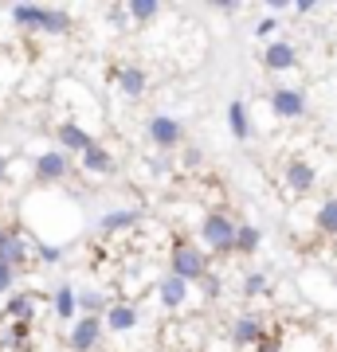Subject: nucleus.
Returning a JSON list of instances; mask_svg holds the SVG:
<instances>
[{"mask_svg": "<svg viewBox=\"0 0 337 352\" xmlns=\"http://www.w3.org/2000/svg\"><path fill=\"white\" fill-rule=\"evenodd\" d=\"M255 349H259V352H283V340H278V337H263Z\"/></svg>", "mask_w": 337, "mask_h": 352, "instance_id": "nucleus-31", "label": "nucleus"}, {"mask_svg": "<svg viewBox=\"0 0 337 352\" xmlns=\"http://www.w3.org/2000/svg\"><path fill=\"white\" fill-rule=\"evenodd\" d=\"M283 184H287L294 196H306V192L318 184V173H314L310 161H302V157H290L287 168H283Z\"/></svg>", "mask_w": 337, "mask_h": 352, "instance_id": "nucleus-8", "label": "nucleus"}, {"mask_svg": "<svg viewBox=\"0 0 337 352\" xmlns=\"http://www.w3.org/2000/svg\"><path fill=\"white\" fill-rule=\"evenodd\" d=\"M32 254H36L39 263H48V266L63 263V247H55V243H32Z\"/></svg>", "mask_w": 337, "mask_h": 352, "instance_id": "nucleus-26", "label": "nucleus"}, {"mask_svg": "<svg viewBox=\"0 0 337 352\" xmlns=\"http://www.w3.org/2000/svg\"><path fill=\"white\" fill-rule=\"evenodd\" d=\"M102 333H106L102 317H75V321H71V333H67V349H71V352L99 349V344H102Z\"/></svg>", "mask_w": 337, "mask_h": 352, "instance_id": "nucleus-4", "label": "nucleus"}, {"mask_svg": "<svg viewBox=\"0 0 337 352\" xmlns=\"http://www.w3.org/2000/svg\"><path fill=\"white\" fill-rule=\"evenodd\" d=\"M263 63L271 67V71H290V67L298 63V51H294V43H287V39H271L267 51H263Z\"/></svg>", "mask_w": 337, "mask_h": 352, "instance_id": "nucleus-16", "label": "nucleus"}, {"mask_svg": "<svg viewBox=\"0 0 337 352\" xmlns=\"http://www.w3.org/2000/svg\"><path fill=\"white\" fill-rule=\"evenodd\" d=\"M236 231H239V223L227 212H208L204 223H200V243L216 254H232L236 251Z\"/></svg>", "mask_w": 337, "mask_h": 352, "instance_id": "nucleus-2", "label": "nucleus"}, {"mask_svg": "<svg viewBox=\"0 0 337 352\" xmlns=\"http://www.w3.org/2000/svg\"><path fill=\"white\" fill-rule=\"evenodd\" d=\"M188 298H192V286H188V282H181V278L165 274L161 282H157V302H161V309H169V314L185 309Z\"/></svg>", "mask_w": 337, "mask_h": 352, "instance_id": "nucleus-9", "label": "nucleus"}, {"mask_svg": "<svg viewBox=\"0 0 337 352\" xmlns=\"http://www.w3.org/2000/svg\"><path fill=\"white\" fill-rule=\"evenodd\" d=\"M208 251L204 247H196V243H188V239H176L173 243V251H169V274L181 278V282H204V278L212 274L208 270Z\"/></svg>", "mask_w": 337, "mask_h": 352, "instance_id": "nucleus-1", "label": "nucleus"}, {"mask_svg": "<svg viewBox=\"0 0 337 352\" xmlns=\"http://www.w3.org/2000/svg\"><path fill=\"white\" fill-rule=\"evenodd\" d=\"M8 231H12V227H8V223H0V239H4V235H8Z\"/></svg>", "mask_w": 337, "mask_h": 352, "instance_id": "nucleus-35", "label": "nucleus"}, {"mask_svg": "<svg viewBox=\"0 0 337 352\" xmlns=\"http://www.w3.org/2000/svg\"><path fill=\"white\" fill-rule=\"evenodd\" d=\"M125 16H130L134 24H153V20L161 16V4H157V0H130V4H125Z\"/></svg>", "mask_w": 337, "mask_h": 352, "instance_id": "nucleus-23", "label": "nucleus"}, {"mask_svg": "<svg viewBox=\"0 0 337 352\" xmlns=\"http://www.w3.org/2000/svg\"><path fill=\"white\" fill-rule=\"evenodd\" d=\"M271 110H275L278 118H287V122H298L302 113H306V94H302L298 87H278L275 94H271Z\"/></svg>", "mask_w": 337, "mask_h": 352, "instance_id": "nucleus-10", "label": "nucleus"}, {"mask_svg": "<svg viewBox=\"0 0 337 352\" xmlns=\"http://www.w3.org/2000/svg\"><path fill=\"white\" fill-rule=\"evenodd\" d=\"M220 12H224V16H236V12H239V4H232V0H224V4H220Z\"/></svg>", "mask_w": 337, "mask_h": 352, "instance_id": "nucleus-34", "label": "nucleus"}, {"mask_svg": "<svg viewBox=\"0 0 337 352\" xmlns=\"http://www.w3.org/2000/svg\"><path fill=\"white\" fill-rule=\"evenodd\" d=\"M141 314L134 302H114L106 314H102V325H106V333H130V329H138Z\"/></svg>", "mask_w": 337, "mask_h": 352, "instance_id": "nucleus-12", "label": "nucleus"}, {"mask_svg": "<svg viewBox=\"0 0 337 352\" xmlns=\"http://www.w3.org/2000/svg\"><path fill=\"white\" fill-rule=\"evenodd\" d=\"M28 254H32V243H28V235H20V231H8L4 239H0V263H8L12 270H20V266L28 263Z\"/></svg>", "mask_w": 337, "mask_h": 352, "instance_id": "nucleus-13", "label": "nucleus"}, {"mask_svg": "<svg viewBox=\"0 0 337 352\" xmlns=\"http://www.w3.org/2000/svg\"><path fill=\"white\" fill-rule=\"evenodd\" d=\"M243 298H259L263 289H267V274H259V270H251V274H243Z\"/></svg>", "mask_w": 337, "mask_h": 352, "instance_id": "nucleus-27", "label": "nucleus"}, {"mask_svg": "<svg viewBox=\"0 0 337 352\" xmlns=\"http://www.w3.org/2000/svg\"><path fill=\"white\" fill-rule=\"evenodd\" d=\"M227 129H232V138L236 141H247L255 129H251V118H247V106L243 102H227Z\"/></svg>", "mask_w": 337, "mask_h": 352, "instance_id": "nucleus-21", "label": "nucleus"}, {"mask_svg": "<svg viewBox=\"0 0 337 352\" xmlns=\"http://www.w3.org/2000/svg\"><path fill=\"white\" fill-rule=\"evenodd\" d=\"M290 8H294V12H298V16H306V12H314V8H318V4H314V0H294V4H290Z\"/></svg>", "mask_w": 337, "mask_h": 352, "instance_id": "nucleus-32", "label": "nucleus"}, {"mask_svg": "<svg viewBox=\"0 0 337 352\" xmlns=\"http://www.w3.org/2000/svg\"><path fill=\"white\" fill-rule=\"evenodd\" d=\"M263 247V231L255 223H239V231H236V251L239 254H255Z\"/></svg>", "mask_w": 337, "mask_h": 352, "instance_id": "nucleus-24", "label": "nucleus"}, {"mask_svg": "<svg viewBox=\"0 0 337 352\" xmlns=\"http://www.w3.org/2000/svg\"><path fill=\"white\" fill-rule=\"evenodd\" d=\"M55 141H59V153H67V157H71V153L83 157V153L94 145V138H90L79 122H59V126H55Z\"/></svg>", "mask_w": 337, "mask_h": 352, "instance_id": "nucleus-11", "label": "nucleus"}, {"mask_svg": "<svg viewBox=\"0 0 337 352\" xmlns=\"http://www.w3.org/2000/svg\"><path fill=\"white\" fill-rule=\"evenodd\" d=\"M263 337H267V329H263L259 314H239L236 321H232V329H227V340H232L236 349H255Z\"/></svg>", "mask_w": 337, "mask_h": 352, "instance_id": "nucleus-6", "label": "nucleus"}, {"mask_svg": "<svg viewBox=\"0 0 337 352\" xmlns=\"http://www.w3.org/2000/svg\"><path fill=\"white\" fill-rule=\"evenodd\" d=\"M36 305L39 298L36 294H8V302H4V317L12 321V325H32V317H36Z\"/></svg>", "mask_w": 337, "mask_h": 352, "instance_id": "nucleus-14", "label": "nucleus"}, {"mask_svg": "<svg viewBox=\"0 0 337 352\" xmlns=\"http://www.w3.org/2000/svg\"><path fill=\"white\" fill-rule=\"evenodd\" d=\"M43 8H48V4H12L8 16H12L16 28H24V32H39V24H43Z\"/></svg>", "mask_w": 337, "mask_h": 352, "instance_id": "nucleus-19", "label": "nucleus"}, {"mask_svg": "<svg viewBox=\"0 0 337 352\" xmlns=\"http://www.w3.org/2000/svg\"><path fill=\"white\" fill-rule=\"evenodd\" d=\"M8 173H12V161H8V153H0V184L8 180Z\"/></svg>", "mask_w": 337, "mask_h": 352, "instance_id": "nucleus-33", "label": "nucleus"}, {"mask_svg": "<svg viewBox=\"0 0 337 352\" xmlns=\"http://www.w3.org/2000/svg\"><path fill=\"white\" fill-rule=\"evenodd\" d=\"M110 294H102V289H79V317H102L110 309Z\"/></svg>", "mask_w": 337, "mask_h": 352, "instance_id": "nucleus-20", "label": "nucleus"}, {"mask_svg": "<svg viewBox=\"0 0 337 352\" xmlns=\"http://www.w3.org/2000/svg\"><path fill=\"white\" fill-rule=\"evenodd\" d=\"M71 28H75V20H71L67 8H43V24H39L43 36H67Z\"/></svg>", "mask_w": 337, "mask_h": 352, "instance_id": "nucleus-22", "label": "nucleus"}, {"mask_svg": "<svg viewBox=\"0 0 337 352\" xmlns=\"http://www.w3.org/2000/svg\"><path fill=\"white\" fill-rule=\"evenodd\" d=\"M51 314L59 317V321H75L79 317V289L71 282H63L55 294H51Z\"/></svg>", "mask_w": 337, "mask_h": 352, "instance_id": "nucleus-17", "label": "nucleus"}, {"mask_svg": "<svg viewBox=\"0 0 337 352\" xmlns=\"http://www.w3.org/2000/svg\"><path fill=\"white\" fill-rule=\"evenodd\" d=\"M114 90L125 94V98H141L145 90H150V75H145V67L138 63H122L114 71Z\"/></svg>", "mask_w": 337, "mask_h": 352, "instance_id": "nucleus-7", "label": "nucleus"}, {"mask_svg": "<svg viewBox=\"0 0 337 352\" xmlns=\"http://www.w3.org/2000/svg\"><path fill=\"white\" fill-rule=\"evenodd\" d=\"M79 164H83V173H90V176H110L114 168H118V161H114V153L106 149V145H90L83 157H79Z\"/></svg>", "mask_w": 337, "mask_h": 352, "instance_id": "nucleus-15", "label": "nucleus"}, {"mask_svg": "<svg viewBox=\"0 0 337 352\" xmlns=\"http://www.w3.org/2000/svg\"><path fill=\"white\" fill-rule=\"evenodd\" d=\"M200 286H204V294H208V298H220V289H224V286H220V278H216V274H208V278H204V282H200Z\"/></svg>", "mask_w": 337, "mask_h": 352, "instance_id": "nucleus-30", "label": "nucleus"}, {"mask_svg": "<svg viewBox=\"0 0 337 352\" xmlns=\"http://www.w3.org/2000/svg\"><path fill=\"white\" fill-rule=\"evenodd\" d=\"M314 227L322 231V235H334L337 239V200H325L318 212H314Z\"/></svg>", "mask_w": 337, "mask_h": 352, "instance_id": "nucleus-25", "label": "nucleus"}, {"mask_svg": "<svg viewBox=\"0 0 337 352\" xmlns=\"http://www.w3.org/2000/svg\"><path fill=\"white\" fill-rule=\"evenodd\" d=\"M16 274H20V270H12L8 263H0V298L16 294Z\"/></svg>", "mask_w": 337, "mask_h": 352, "instance_id": "nucleus-28", "label": "nucleus"}, {"mask_svg": "<svg viewBox=\"0 0 337 352\" xmlns=\"http://www.w3.org/2000/svg\"><path fill=\"white\" fill-rule=\"evenodd\" d=\"M145 133H150V141L157 149H176L181 138H185V126L176 122L173 113H153L150 122H145Z\"/></svg>", "mask_w": 337, "mask_h": 352, "instance_id": "nucleus-5", "label": "nucleus"}, {"mask_svg": "<svg viewBox=\"0 0 337 352\" xmlns=\"http://www.w3.org/2000/svg\"><path fill=\"white\" fill-rule=\"evenodd\" d=\"M275 32H278V20H275V16H263L259 28H255V36H259V39H275Z\"/></svg>", "mask_w": 337, "mask_h": 352, "instance_id": "nucleus-29", "label": "nucleus"}, {"mask_svg": "<svg viewBox=\"0 0 337 352\" xmlns=\"http://www.w3.org/2000/svg\"><path fill=\"white\" fill-rule=\"evenodd\" d=\"M141 223V212L138 208H114V212H106L99 219V227L106 231V235H118V231H130V227Z\"/></svg>", "mask_w": 337, "mask_h": 352, "instance_id": "nucleus-18", "label": "nucleus"}, {"mask_svg": "<svg viewBox=\"0 0 337 352\" xmlns=\"http://www.w3.org/2000/svg\"><path fill=\"white\" fill-rule=\"evenodd\" d=\"M71 173V157L59 149H48V153H36V161H32V176H36V184H59L67 180Z\"/></svg>", "mask_w": 337, "mask_h": 352, "instance_id": "nucleus-3", "label": "nucleus"}]
</instances>
